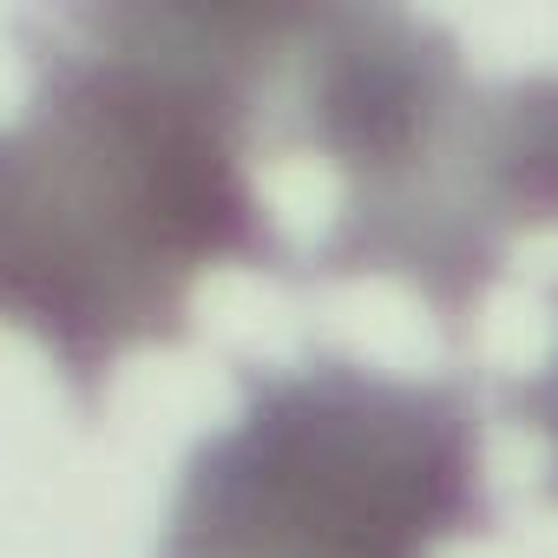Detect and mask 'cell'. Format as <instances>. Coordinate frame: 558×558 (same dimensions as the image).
I'll return each mask as SVG.
<instances>
[{"label": "cell", "instance_id": "1", "mask_svg": "<svg viewBox=\"0 0 558 558\" xmlns=\"http://www.w3.org/2000/svg\"><path fill=\"white\" fill-rule=\"evenodd\" d=\"M303 8H66L8 132L0 269L14 323L80 401L191 329L217 263L283 269L250 178L256 112Z\"/></svg>", "mask_w": 558, "mask_h": 558}, {"label": "cell", "instance_id": "2", "mask_svg": "<svg viewBox=\"0 0 558 558\" xmlns=\"http://www.w3.org/2000/svg\"><path fill=\"white\" fill-rule=\"evenodd\" d=\"M486 519L466 381L310 355L243 368L236 414L178 466L158 558H434Z\"/></svg>", "mask_w": 558, "mask_h": 558}, {"label": "cell", "instance_id": "3", "mask_svg": "<svg viewBox=\"0 0 558 558\" xmlns=\"http://www.w3.org/2000/svg\"><path fill=\"white\" fill-rule=\"evenodd\" d=\"M486 106L460 40L401 8H310L296 34V132L349 178L329 269H408L447 323L480 310L506 250L486 178Z\"/></svg>", "mask_w": 558, "mask_h": 558}, {"label": "cell", "instance_id": "4", "mask_svg": "<svg viewBox=\"0 0 558 558\" xmlns=\"http://www.w3.org/2000/svg\"><path fill=\"white\" fill-rule=\"evenodd\" d=\"M486 178L506 223H558V73H532L493 93Z\"/></svg>", "mask_w": 558, "mask_h": 558}, {"label": "cell", "instance_id": "5", "mask_svg": "<svg viewBox=\"0 0 558 558\" xmlns=\"http://www.w3.org/2000/svg\"><path fill=\"white\" fill-rule=\"evenodd\" d=\"M506 401H512V414L545 440V493L558 499V349H551V362H545L532 381H519Z\"/></svg>", "mask_w": 558, "mask_h": 558}]
</instances>
